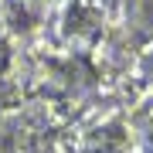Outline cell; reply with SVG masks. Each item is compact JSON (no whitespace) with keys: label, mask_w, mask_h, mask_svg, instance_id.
Wrapping results in <instances>:
<instances>
[{"label":"cell","mask_w":153,"mask_h":153,"mask_svg":"<svg viewBox=\"0 0 153 153\" xmlns=\"http://www.w3.org/2000/svg\"><path fill=\"white\" fill-rule=\"evenodd\" d=\"M150 153H153V133H150Z\"/></svg>","instance_id":"6da1fadb"},{"label":"cell","mask_w":153,"mask_h":153,"mask_svg":"<svg viewBox=\"0 0 153 153\" xmlns=\"http://www.w3.org/2000/svg\"><path fill=\"white\" fill-rule=\"evenodd\" d=\"M102 153H109V150H105V143H102Z\"/></svg>","instance_id":"7a4b0ae2"}]
</instances>
